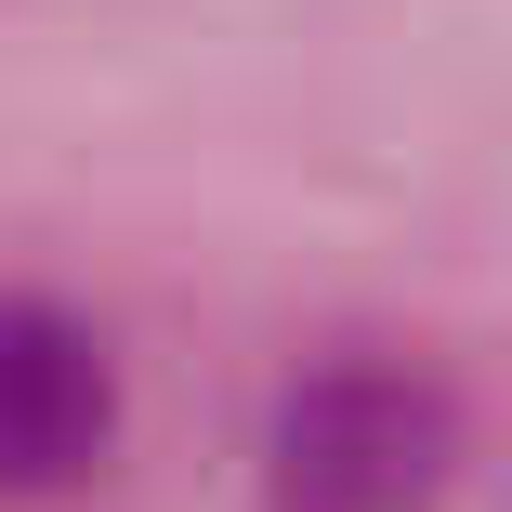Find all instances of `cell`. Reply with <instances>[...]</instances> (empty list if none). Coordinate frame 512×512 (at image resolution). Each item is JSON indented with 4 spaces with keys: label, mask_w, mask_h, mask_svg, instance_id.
I'll use <instances>...</instances> for the list:
<instances>
[{
    "label": "cell",
    "mask_w": 512,
    "mask_h": 512,
    "mask_svg": "<svg viewBox=\"0 0 512 512\" xmlns=\"http://www.w3.org/2000/svg\"><path fill=\"white\" fill-rule=\"evenodd\" d=\"M460 460V421L421 368H381V355H342V368H302L263 421V486L276 512H434Z\"/></svg>",
    "instance_id": "1"
},
{
    "label": "cell",
    "mask_w": 512,
    "mask_h": 512,
    "mask_svg": "<svg viewBox=\"0 0 512 512\" xmlns=\"http://www.w3.org/2000/svg\"><path fill=\"white\" fill-rule=\"evenodd\" d=\"M119 447V368L66 302L0 289V499H66Z\"/></svg>",
    "instance_id": "2"
}]
</instances>
